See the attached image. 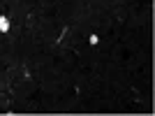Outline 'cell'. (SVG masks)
<instances>
[{
    "mask_svg": "<svg viewBox=\"0 0 155 116\" xmlns=\"http://www.w3.org/2000/svg\"><path fill=\"white\" fill-rule=\"evenodd\" d=\"M88 42H91V44H93V46H95V44H97V42H100V37H97V35H91V37H88Z\"/></svg>",
    "mask_w": 155,
    "mask_h": 116,
    "instance_id": "cell-2",
    "label": "cell"
},
{
    "mask_svg": "<svg viewBox=\"0 0 155 116\" xmlns=\"http://www.w3.org/2000/svg\"><path fill=\"white\" fill-rule=\"evenodd\" d=\"M0 32H9V16L0 14Z\"/></svg>",
    "mask_w": 155,
    "mask_h": 116,
    "instance_id": "cell-1",
    "label": "cell"
}]
</instances>
